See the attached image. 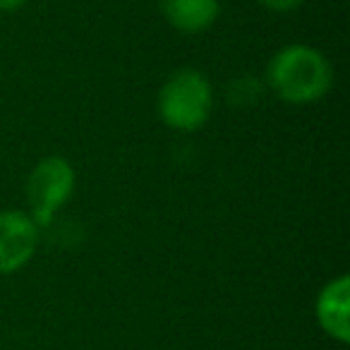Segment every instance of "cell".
I'll return each instance as SVG.
<instances>
[{
    "instance_id": "cell-1",
    "label": "cell",
    "mask_w": 350,
    "mask_h": 350,
    "mask_svg": "<svg viewBox=\"0 0 350 350\" xmlns=\"http://www.w3.org/2000/svg\"><path fill=\"white\" fill-rule=\"evenodd\" d=\"M264 87L288 106H312L334 89V65L310 44H288L269 58Z\"/></svg>"
},
{
    "instance_id": "cell-6",
    "label": "cell",
    "mask_w": 350,
    "mask_h": 350,
    "mask_svg": "<svg viewBox=\"0 0 350 350\" xmlns=\"http://www.w3.org/2000/svg\"><path fill=\"white\" fill-rule=\"evenodd\" d=\"M163 20L180 34H202L221 15V0H156Z\"/></svg>"
},
{
    "instance_id": "cell-8",
    "label": "cell",
    "mask_w": 350,
    "mask_h": 350,
    "mask_svg": "<svg viewBox=\"0 0 350 350\" xmlns=\"http://www.w3.org/2000/svg\"><path fill=\"white\" fill-rule=\"evenodd\" d=\"M259 5L262 8H267L269 12H293V10H297V8L305 3V0H257Z\"/></svg>"
},
{
    "instance_id": "cell-9",
    "label": "cell",
    "mask_w": 350,
    "mask_h": 350,
    "mask_svg": "<svg viewBox=\"0 0 350 350\" xmlns=\"http://www.w3.org/2000/svg\"><path fill=\"white\" fill-rule=\"evenodd\" d=\"M31 0H0V12H17L29 5Z\"/></svg>"
},
{
    "instance_id": "cell-3",
    "label": "cell",
    "mask_w": 350,
    "mask_h": 350,
    "mask_svg": "<svg viewBox=\"0 0 350 350\" xmlns=\"http://www.w3.org/2000/svg\"><path fill=\"white\" fill-rule=\"evenodd\" d=\"M75 187H77V173L65 156L51 154L36 161L27 175L25 192L29 214L39 224V228H49L53 224L58 211L72 200Z\"/></svg>"
},
{
    "instance_id": "cell-4",
    "label": "cell",
    "mask_w": 350,
    "mask_h": 350,
    "mask_svg": "<svg viewBox=\"0 0 350 350\" xmlns=\"http://www.w3.org/2000/svg\"><path fill=\"white\" fill-rule=\"evenodd\" d=\"M41 243V228L29 211H0V276L22 271L34 259Z\"/></svg>"
},
{
    "instance_id": "cell-2",
    "label": "cell",
    "mask_w": 350,
    "mask_h": 350,
    "mask_svg": "<svg viewBox=\"0 0 350 350\" xmlns=\"http://www.w3.org/2000/svg\"><path fill=\"white\" fill-rule=\"evenodd\" d=\"M214 106V84L197 68L170 72L156 96V113L161 122L175 132L202 130L209 122Z\"/></svg>"
},
{
    "instance_id": "cell-5",
    "label": "cell",
    "mask_w": 350,
    "mask_h": 350,
    "mask_svg": "<svg viewBox=\"0 0 350 350\" xmlns=\"http://www.w3.org/2000/svg\"><path fill=\"white\" fill-rule=\"evenodd\" d=\"M314 319L336 343L350 340V278L345 273L326 281L314 297Z\"/></svg>"
},
{
    "instance_id": "cell-7",
    "label": "cell",
    "mask_w": 350,
    "mask_h": 350,
    "mask_svg": "<svg viewBox=\"0 0 350 350\" xmlns=\"http://www.w3.org/2000/svg\"><path fill=\"white\" fill-rule=\"evenodd\" d=\"M264 92H267L264 79L254 77V75H240V77H235L233 82L228 84V94H226V96H228L230 106L250 108L262 101Z\"/></svg>"
}]
</instances>
